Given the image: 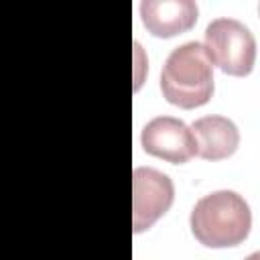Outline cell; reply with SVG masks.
<instances>
[{
    "mask_svg": "<svg viewBox=\"0 0 260 260\" xmlns=\"http://www.w3.org/2000/svg\"><path fill=\"white\" fill-rule=\"evenodd\" d=\"M189 223L199 244L207 248H230L248 238L252 213L242 195L221 189L195 203Z\"/></svg>",
    "mask_w": 260,
    "mask_h": 260,
    "instance_id": "1",
    "label": "cell"
},
{
    "mask_svg": "<svg viewBox=\"0 0 260 260\" xmlns=\"http://www.w3.org/2000/svg\"><path fill=\"white\" fill-rule=\"evenodd\" d=\"M140 142L148 154L173 165H183L195 156V140L189 126L173 116L152 118L142 128Z\"/></svg>",
    "mask_w": 260,
    "mask_h": 260,
    "instance_id": "5",
    "label": "cell"
},
{
    "mask_svg": "<svg viewBox=\"0 0 260 260\" xmlns=\"http://www.w3.org/2000/svg\"><path fill=\"white\" fill-rule=\"evenodd\" d=\"M195 140V154L205 160H221L236 152L240 132L225 116H203L189 128Z\"/></svg>",
    "mask_w": 260,
    "mask_h": 260,
    "instance_id": "7",
    "label": "cell"
},
{
    "mask_svg": "<svg viewBox=\"0 0 260 260\" xmlns=\"http://www.w3.org/2000/svg\"><path fill=\"white\" fill-rule=\"evenodd\" d=\"M165 100L183 110L207 104L213 95V67L201 43L189 41L175 47L160 73Z\"/></svg>",
    "mask_w": 260,
    "mask_h": 260,
    "instance_id": "2",
    "label": "cell"
},
{
    "mask_svg": "<svg viewBox=\"0 0 260 260\" xmlns=\"http://www.w3.org/2000/svg\"><path fill=\"white\" fill-rule=\"evenodd\" d=\"M175 199L173 181L152 169L136 167L132 173V228L134 234L148 230L160 215H165Z\"/></svg>",
    "mask_w": 260,
    "mask_h": 260,
    "instance_id": "4",
    "label": "cell"
},
{
    "mask_svg": "<svg viewBox=\"0 0 260 260\" xmlns=\"http://www.w3.org/2000/svg\"><path fill=\"white\" fill-rule=\"evenodd\" d=\"M203 49L213 65L234 77H246L256 59V41L250 28L236 18H215L205 28Z\"/></svg>",
    "mask_w": 260,
    "mask_h": 260,
    "instance_id": "3",
    "label": "cell"
},
{
    "mask_svg": "<svg viewBox=\"0 0 260 260\" xmlns=\"http://www.w3.org/2000/svg\"><path fill=\"white\" fill-rule=\"evenodd\" d=\"M197 14L199 8L193 0H144L140 4V16L146 30L162 39L189 30Z\"/></svg>",
    "mask_w": 260,
    "mask_h": 260,
    "instance_id": "6",
    "label": "cell"
}]
</instances>
